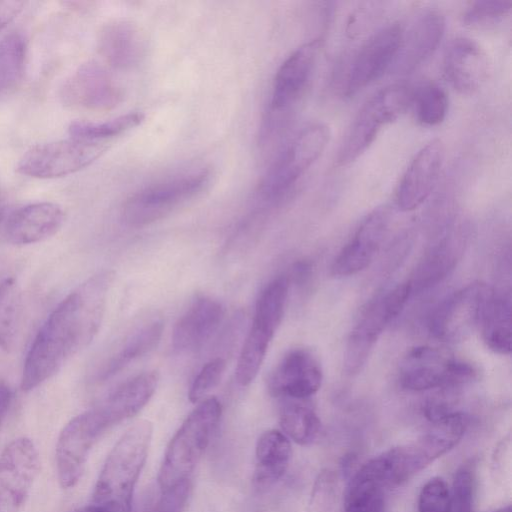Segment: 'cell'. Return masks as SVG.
I'll return each instance as SVG.
<instances>
[{"instance_id":"f546056e","label":"cell","mask_w":512,"mask_h":512,"mask_svg":"<svg viewBox=\"0 0 512 512\" xmlns=\"http://www.w3.org/2000/svg\"><path fill=\"white\" fill-rule=\"evenodd\" d=\"M479 326L486 345L492 351L501 355L510 354L512 328L509 293L491 290L484 303Z\"/></svg>"},{"instance_id":"9a60e30c","label":"cell","mask_w":512,"mask_h":512,"mask_svg":"<svg viewBox=\"0 0 512 512\" xmlns=\"http://www.w3.org/2000/svg\"><path fill=\"white\" fill-rule=\"evenodd\" d=\"M491 288L474 282L443 300L433 311L429 328L442 341H458L467 337L477 326Z\"/></svg>"},{"instance_id":"30bf717a","label":"cell","mask_w":512,"mask_h":512,"mask_svg":"<svg viewBox=\"0 0 512 512\" xmlns=\"http://www.w3.org/2000/svg\"><path fill=\"white\" fill-rule=\"evenodd\" d=\"M111 142H96L70 138L31 147L19 159L20 174L54 179L78 172L96 161Z\"/></svg>"},{"instance_id":"9c48e42d","label":"cell","mask_w":512,"mask_h":512,"mask_svg":"<svg viewBox=\"0 0 512 512\" xmlns=\"http://www.w3.org/2000/svg\"><path fill=\"white\" fill-rule=\"evenodd\" d=\"M427 430L410 444L392 448V455L401 483L411 479L462 439L467 419L464 414L448 410L429 419Z\"/></svg>"},{"instance_id":"5b68a950","label":"cell","mask_w":512,"mask_h":512,"mask_svg":"<svg viewBox=\"0 0 512 512\" xmlns=\"http://www.w3.org/2000/svg\"><path fill=\"white\" fill-rule=\"evenodd\" d=\"M330 138L322 123L306 126L291 140L274 161L257 188V200L262 204L277 203L325 150Z\"/></svg>"},{"instance_id":"277c9868","label":"cell","mask_w":512,"mask_h":512,"mask_svg":"<svg viewBox=\"0 0 512 512\" xmlns=\"http://www.w3.org/2000/svg\"><path fill=\"white\" fill-rule=\"evenodd\" d=\"M321 49V40L313 39L294 50L278 69L269 106L258 134V143L264 148L282 132L292 110L303 96Z\"/></svg>"},{"instance_id":"f1b7e54d","label":"cell","mask_w":512,"mask_h":512,"mask_svg":"<svg viewBox=\"0 0 512 512\" xmlns=\"http://www.w3.org/2000/svg\"><path fill=\"white\" fill-rule=\"evenodd\" d=\"M464 241L460 236L451 235L433 246L420 261L408 281L411 294L426 290L454 269L463 252Z\"/></svg>"},{"instance_id":"e0dca14e","label":"cell","mask_w":512,"mask_h":512,"mask_svg":"<svg viewBox=\"0 0 512 512\" xmlns=\"http://www.w3.org/2000/svg\"><path fill=\"white\" fill-rule=\"evenodd\" d=\"M322 368L317 357L306 348L287 352L268 379L269 393L282 399L306 400L321 387Z\"/></svg>"},{"instance_id":"d4e9b609","label":"cell","mask_w":512,"mask_h":512,"mask_svg":"<svg viewBox=\"0 0 512 512\" xmlns=\"http://www.w3.org/2000/svg\"><path fill=\"white\" fill-rule=\"evenodd\" d=\"M64 220L65 213L56 203L28 204L11 214L5 226V236L14 245L34 244L56 234Z\"/></svg>"},{"instance_id":"4316f807","label":"cell","mask_w":512,"mask_h":512,"mask_svg":"<svg viewBox=\"0 0 512 512\" xmlns=\"http://www.w3.org/2000/svg\"><path fill=\"white\" fill-rule=\"evenodd\" d=\"M159 382L157 371H147L126 381L97 406L112 427L136 415L151 399Z\"/></svg>"},{"instance_id":"ba28073f","label":"cell","mask_w":512,"mask_h":512,"mask_svg":"<svg viewBox=\"0 0 512 512\" xmlns=\"http://www.w3.org/2000/svg\"><path fill=\"white\" fill-rule=\"evenodd\" d=\"M211 179L212 172L202 169L149 186L126 200L122 218L131 227L149 225L201 195Z\"/></svg>"},{"instance_id":"7a4b0ae2","label":"cell","mask_w":512,"mask_h":512,"mask_svg":"<svg viewBox=\"0 0 512 512\" xmlns=\"http://www.w3.org/2000/svg\"><path fill=\"white\" fill-rule=\"evenodd\" d=\"M153 425L146 419L131 425L109 452L97 478L92 504L104 512H131L133 493L147 459Z\"/></svg>"},{"instance_id":"603a6c76","label":"cell","mask_w":512,"mask_h":512,"mask_svg":"<svg viewBox=\"0 0 512 512\" xmlns=\"http://www.w3.org/2000/svg\"><path fill=\"white\" fill-rule=\"evenodd\" d=\"M394 486L384 452L367 461L354 474L345 493L344 510L384 511L385 496Z\"/></svg>"},{"instance_id":"bcb514c9","label":"cell","mask_w":512,"mask_h":512,"mask_svg":"<svg viewBox=\"0 0 512 512\" xmlns=\"http://www.w3.org/2000/svg\"><path fill=\"white\" fill-rule=\"evenodd\" d=\"M494 512H511V507L508 505V506L502 507Z\"/></svg>"},{"instance_id":"f35d334b","label":"cell","mask_w":512,"mask_h":512,"mask_svg":"<svg viewBox=\"0 0 512 512\" xmlns=\"http://www.w3.org/2000/svg\"><path fill=\"white\" fill-rule=\"evenodd\" d=\"M337 492L338 480L334 471H321L312 487L307 512H332Z\"/></svg>"},{"instance_id":"74e56055","label":"cell","mask_w":512,"mask_h":512,"mask_svg":"<svg viewBox=\"0 0 512 512\" xmlns=\"http://www.w3.org/2000/svg\"><path fill=\"white\" fill-rule=\"evenodd\" d=\"M511 10V0L476 1L465 11L463 22L468 26H487L503 20Z\"/></svg>"},{"instance_id":"484cf974","label":"cell","mask_w":512,"mask_h":512,"mask_svg":"<svg viewBox=\"0 0 512 512\" xmlns=\"http://www.w3.org/2000/svg\"><path fill=\"white\" fill-rule=\"evenodd\" d=\"M97 46L105 61L120 69L138 65L147 51L145 34L128 20H114L104 25L99 32Z\"/></svg>"},{"instance_id":"8d00e7d4","label":"cell","mask_w":512,"mask_h":512,"mask_svg":"<svg viewBox=\"0 0 512 512\" xmlns=\"http://www.w3.org/2000/svg\"><path fill=\"white\" fill-rule=\"evenodd\" d=\"M476 478L473 463H465L454 474L450 512H474Z\"/></svg>"},{"instance_id":"ab89813d","label":"cell","mask_w":512,"mask_h":512,"mask_svg":"<svg viewBox=\"0 0 512 512\" xmlns=\"http://www.w3.org/2000/svg\"><path fill=\"white\" fill-rule=\"evenodd\" d=\"M418 512H450V490L443 478L433 477L421 488Z\"/></svg>"},{"instance_id":"44dd1931","label":"cell","mask_w":512,"mask_h":512,"mask_svg":"<svg viewBox=\"0 0 512 512\" xmlns=\"http://www.w3.org/2000/svg\"><path fill=\"white\" fill-rule=\"evenodd\" d=\"M443 70L447 81L457 92L471 95L488 79L490 63L486 52L477 42L467 37H457L446 48Z\"/></svg>"},{"instance_id":"7dc6e473","label":"cell","mask_w":512,"mask_h":512,"mask_svg":"<svg viewBox=\"0 0 512 512\" xmlns=\"http://www.w3.org/2000/svg\"><path fill=\"white\" fill-rule=\"evenodd\" d=\"M3 216V205H2V202L0 200V219L2 218Z\"/></svg>"},{"instance_id":"52a82bcc","label":"cell","mask_w":512,"mask_h":512,"mask_svg":"<svg viewBox=\"0 0 512 512\" xmlns=\"http://www.w3.org/2000/svg\"><path fill=\"white\" fill-rule=\"evenodd\" d=\"M412 90L403 84L382 88L361 107L349 127L336 156L337 166L359 158L384 126L396 120L411 103Z\"/></svg>"},{"instance_id":"f6af8a7d","label":"cell","mask_w":512,"mask_h":512,"mask_svg":"<svg viewBox=\"0 0 512 512\" xmlns=\"http://www.w3.org/2000/svg\"><path fill=\"white\" fill-rule=\"evenodd\" d=\"M74 512H104L101 508L97 507L94 504L79 508Z\"/></svg>"},{"instance_id":"d6986e66","label":"cell","mask_w":512,"mask_h":512,"mask_svg":"<svg viewBox=\"0 0 512 512\" xmlns=\"http://www.w3.org/2000/svg\"><path fill=\"white\" fill-rule=\"evenodd\" d=\"M60 95L66 105L94 111L112 109L122 100L121 89L94 61L80 65L65 81Z\"/></svg>"},{"instance_id":"83f0119b","label":"cell","mask_w":512,"mask_h":512,"mask_svg":"<svg viewBox=\"0 0 512 512\" xmlns=\"http://www.w3.org/2000/svg\"><path fill=\"white\" fill-rule=\"evenodd\" d=\"M291 457V443L283 432L272 429L262 433L255 449L254 485L264 489L275 484L287 471Z\"/></svg>"},{"instance_id":"4dcf8cb0","label":"cell","mask_w":512,"mask_h":512,"mask_svg":"<svg viewBox=\"0 0 512 512\" xmlns=\"http://www.w3.org/2000/svg\"><path fill=\"white\" fill-rule=\"evenodd\" d=\"M162 332L161 320L148 322L132 332L98 372V381L112 378L130 363L151 352L160 342Z\"/></svg>"},{"instance_id":"8992f818","label":"cell","mask_w":512,"mask_h":512,"mask_svg":"<svg viewBox=\"0 0 512 512\" xmlns=\"http://www.w3.org/2000/svg\"><path fill=\"white\" fill-rule=\"evenodd\" d=\"M289 279L279 276L261 291L255 306L251 328L241 349L235 376L241 386L256 378L269 344L277 331L285 310Z\"/></svg>"},{"instance_id":"cb8c5ba5","label":"cell","mask_w":512,"mask_h":512,"mask_svg":"<svg viewBox=\"0 0 512 512\" xmlns=\"http://www.w3.org/2000/svg\"><path fill=\"white\" fill-rule=\"evenodd\" d=\"M224 316L222 304L210 297L196 298L177 320L172 332L176 352H194L201 348L218 329Z\"/></svg>"},{"instance_id":"4fadbf2b","label":"cell","mask_w":512,"mask_h":512,"mask_svg":"<svg viewBox=\"0 0 512 512\" xmlns=\"http://www.w3.org/2000/svg\"><path fill=\"white\" fill-rule=\"evenodd\" d=\"M473 368L431 346L412 349L400 367L401 385L412 391L454 386L471 380Z\"/></svg>"},{"instance_id":"7c38bea8","label":"cell","mask_w":512,"mask_h":512,"mask_svg":"<svg viewBox=\"0 0 512 512\" xmlns=\"http://www.w3.org/2000/svg\"><path fill=\"white\" fill-rule=\"evenodd\" d=\"M411 295L408 284L401 283L374 299L352 329L344 354L345 370L357 373L366 362L379 336L396 318Z\"/></svg>"},{"instance_id":"8fae6325","label":"cell","mask_w":512,"mask_h":512,"mask_svg":"<svg viewBox=\"0 0 512 512\" xmlns=\"http://www.w3.org/2000/svg\"><path fill=\"white\" fill-rule=\"evenodd\" d=\"M110 428L96 406L73 417L62 428L55 450L57 477L62 488L69 489L78 483L93 445Z\"/></svg>"},{"instance_id":"3957f363","label":"cell","mask_w":512,"mask_h":512,"mask_svg":"<svg viewBox=\"0 0 512 512\" xmlns=\"http://www.w3.org/2000/svg\"><path fill=\"white\" fill-rule=\"evenodd\" d=\"M222 407L215 397L202 401L184 420L170 440L158 473L162 492L189 480L221 418Z\"/></svg>"},{"instance_id":"60d3db41","label":"cell","mask_w":512,"mask_h":512,"mask_svg":"<svg viewBox=\"0 0 512 512\" xmlns=\"http://www.w3.org/2000/svg\"><path fill=\"white\" fill-rule=\"evenodd\" d=\"M225 368L226 361L223 358L218 357L207 362L190 387L189 400L192 403H197L216 387L222 378Z\"/></svg>"},{"instance_id":"1f68e13d","label":"cell","mask_w":512,"mask_h":512,"mask_svg":"<svg viewBox=\"0 0 512 512\" xmlns=\"http://www.w3.org/2000/svg\"><path fill=\"white\" fill-rule=\"evenodd\" d=\"M283 400L279 416L283 433L299 445H310L320 433L321 423L317 413L305 400Z\"/></svg>"},{"instance_id":"6da1fadb","label":"cell","mask_w":512,"mask_h":512,"mask_svg":"<svg viewBox=\"0 0 512 512\" xmlns=\"http://www.w3.org/2000/svg\"><path fill=\"white\" fill-rule=\"evenodd\" d=\"M114 272L102 270L72 290L51 312L26 355L21 389L31 391L53 377L97 335Z\"/></svg>"},{"instance_id":"5bb4252c","label":"cell","mask_w":512,"mask_h":512,"mask_svg":"<svg viewBox=\"0 0 512 512\" xmlns=\"http://www.w3.org/2000/svg\"><path fill=\"white\" fill-rule=\"evenodd\" d=\"M40 470L34 442L18 437L0 453V512H21Z\"/></svg>"},{"instance_id":"d6a6232c","label":"cell","mask_w":512,"mask_h":512,"mask_svg":"<svg viewBox=\"0 0 512 512\" xmlns=\"http://www.w3.org/2000/svg\"><path fill=\"white\" fill-rule=\"evenodd\" d=\"M22 302L20 288L13 277L0 282V348L14 349L21 325Z\"/></svg>"},{"instance_id":"e575fe53","label":"cell","mask_w":512,"mask_h":512,"mask_svg":"<svg viewBox=\"0 0 512 512\" xmlns=\"http://www.w3.org/2000/svg\"><path fill=\"white\" fill-rule=\"evenodd\" d=\"M417 121L424 126H436L443 122L448 111V98L438 84L427 81L412 90L411 103Z\"/></svg>"},{"instance_id":"ffe728a7","label":"cell","mask_w":512,"mask_h":512,"mask_svg":"<svg viewBox=\"0 0 512 512\" xmlns=\"http://www.w3.org/2000/svg\"><path fill=\"white\" fill-rule=\"evenodd\" d=\"M444 156V145L439 139L431 140L416 153L397 187L399 209L414 210L428 198L439 178Z\"/></svg>"},{"instance_id":"d590c367","label":"cell","mask_w":512,"mask_h":512,"mask_svg":"<svg viewBox=\"0 0 512 512\" xmlns=\"http://www.w3.org/2000/svg\"><path fill=\"white\" fill-rule=\"evenodd\" d=\"M26 58V42L20 33H11L0 41V93L14 88L21 80Z\"/></svg>"},{"instance_id":"b9f144b4","label":"cell","mask_w":512,"mask_h":512,"mask_svg":"<svg viewBox=\"0 0 512 512\" xmlns=\"http://www.w3.org/2000/svg\"><path fill=\"white\" fill-rule=\"evenodd\" d=\"M191 493L189 480L162 492L151 512H183Z\"/></svg>"},{"instance_id":"ac0fdd59","label":"cell","mask_w":512,"mask_h":512,"mask_svg":"<svg viewBox=\"0 0 512 512\" xmlns=\"http://www.w3.org/2000/svg\"><path fill=\"white\" fill-rule=\"evenodd\" d=\"M445 32V18L437 10L428 9L418 14L401 38L389 71L408 74L421 66L439 46Z\"/></svg>"},{"instance_id":"7bdbcfd3","label":"cell","mask_w":512,"mask_h":512,"mask_svg":"<svg viewBox=\"0 0 512 512\" xmlns=\"http://www.w3.org/2000/svg\"><path fill=\"white\" fill-rule=\"evenodd\" d=\"M20 0H0V30L12 22L23 10Z\"/></svg>"},{"instance_id":"836d02e7","label":"cell","mask_w":512,"mask_h":512,"mask_svg":"<svg viewBox=\"0 0 512 512\" xmlns=\"http://www.w3.org/2000/svg\"><path fill=\"white\" fill-rule=\"evenodd\" d=\"M143 120L142 113L130 112L105 122L73 121L68 127V133L74 139L111 142L115 137L141 124Z\"/></svg>"},{"instance_id":"2e32d148","label":"cell","mask_w":512,"mask_h":512,"mask_svg":"<svg viewBox=\"0 0 512 512\" xmlns=\"http://www.w3.org/2000/svg\"><path fill=\"white\" fill-rule=\"evenodd\" d=\"M402 26L394 23L374 33L355 53L343 83L345 96H352L389 71L396 56Z\"/></svg>"},{"instance_id":"7402d4cb","label":"cell","mask_w":512,"mask_h":512,"mask_svg":"<svg viewBox=\"0 0 512 512\" xmlns=\"http://www.w3.org/2000/svg\"><path fill=\"white\" fill-rule=\"evenodd\" d=\"M389 219V212L385 208H378L367 216L335 258L331 267L332 274L350 276L369 266L384 240Z\"/></svg>"},{"instance_id":"ee69618b","label":"cell","mask_w":512,"mask_h":512,"mask_svg":"<svg viewBox=\"0 0 512 512\" xmlns=\"http://www.w3.org/2000/svg\"><path fill=\"white\" fill-rule=\"evenodd\" d=\"M11 401L12 391L9 385L4 381H0V427L6 418Z\"/></svg>"}]
</instances>
